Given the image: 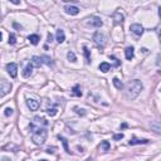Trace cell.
<instances>
[{"mask_svg": "<svg viewBox=\"0 0 161 161\" xmlns=\"http://www.w3.org/2000/svg\"><path fill=\"white\" fill-rule=\"evenodd\" d=\"M111 69V64L107 63V62H102L101 64H99V71L103 72V73H107L108 71Z\"/></svg>", "mask_w": 161, "mask_h": 161, "instance_id": "e0dca14e", "label": "cell"}, {"mask_svg": "<svg viewBox=\"0 0 161 161\" xmlns=\"http://www.w3.org/2000/svg\"><path fill=\"white\" fill-rule=\"evenodd\" d=\"M143 89V84L141 81L139 80H133L126 87V97L128 99H135L137 96L141 93V91Z\"/></svg>", "mask_w": 161, "mask_h": 161, "instance_id": "6da1fadb", "label": "cell"}, {"mask_svg": "<svg viewBox=\"0 0 161 161\" xmlns=\"http://www.w3.org/2000/svg\"><path fill=\"white\" fill-rule=\"evenodd\" d=\"M135 49H133V47H127V48L125 49V55H126V59H128V60H131V59H133V55H135Z\"/></svg>", "mask_w": 161, "mask_h": 161, "instance_id": "8fae6325", "label": "cell"}, {"mask_svg": "<svg viewBox=\"0 0 161 161\" xmlns=\"http://www.w3.org/2000/svg\"><path fill=\"white\" fill-rule=\"evenodd\" d=\"M47 137H48V131L45 128H38L35 132L33 133V136H32V141L38 146H42L45 143Z\"/></svg>", "mask_w": 161, "mask_h": 161, "instance_id": "7a4b0ae2", "label": "cell"}, {"mask_svg": "<svg viewBox=\"0 0 161 161\" xmlns=\"http://www.w3.org/2000/svg\"><path fill=\"white\" fill-rule=\"evenodd\" d=\"M130 29L135 35H137V37H141L143 34V28H142V25H140V24H132L130 27Z\"/></svg>", "mask_w": 161, "mask_h": 161, "instance_id": "ba28073f", "label": "cell"}, {"mask_svg": "<svg viewBox=\"0 0 161 161\" xmlns=\"http://www.w3.org/2000/svg\"><path fill=\"white\" fill-rule=\"evenodd\" d=\"M74 111L78 113V115H81V116H84V115H86L84 110H82V108H80V107H74Z\"/></svg>", "mask_w": 161, "mask_h": 161, "instance_id": "f546056e", "label": "cell"}, {"mask_svg": "<svg viewBox=\"0 0 161 161\" xmlns=\"http://www.w3.org/2000/svg\"><path fill=\"white\" fill-rule=\"evenodd\" d=\"M14 28H16V29H22V25H19L18 23H14Z\"/></svg>", "mask_w": 161, "mask_h": 161, "instance_id": "836d02e7", "label": "cell"}, {"mask_svg": "<svg viewBox=\"0 0 161 161\" xmlns=\"http://www.w3.org/2000/svg\"><path fill=\"white\" fill-rule=\"evenodd\" d=\"M27 106L30 111H38V108H39V102L37 101V99H33V98H28L27 99Z\"/></svg>", "mask_w": 161, "mask_h": 161, "instance_id": "52a82bcc", "label": "cell"}, {"mask_svg": "<svg viewBox=\"0 0 161 161\" xmlns=\"http://www.w3.org/2000/svg\"><path fill=\"white\" fill-rule=\"evenodd\" d=\"M32 66L33 67H40L42 66V59H40V57H38V55H34L33 58H32Z\"/></svg>", "mask_w": 161, "mask_h": 161, "instance_id": "2e32d148", "label": "cell"}, {"mask_svg": "<svg viewBox=\"0 0 161 161\" xmlns=\"http://www.w3.org/2000/svg\"><path fill=\"white\" fill-rule=\"evenodd\" d=\"M7 71L9 73V76L11 78H15L16 76H18V66H16V63L11 62V63H8L7 64Z\"/></svg>", "mask_w": 161, "mask_h": 161, "instance_id": "5b68a950", "label": "cell"}, {"mask_svg": "<svg viewBox=\"0 0 161 161\" xmlns=\"http://www.w3.org/2000/svg\"><path fill=\"white\" fill-rule=\"evenodd\" d=\"M73 95H76L77 97H81L82 96V92L80 91V86H78V84H76V86L73 87Z\"/></svg>", "mask_w": 161, "mask_h": 161, "instance_id": "603a6c76", "label": "cell"}, {"mask_svg": "<svg viewBox=\"0 0 161 161\" xmlns=\"http://www.w3.org/2000/svg\"><path fill=\"white\" fill-rule=\"evenodd\" d=\"M113 139H115V140H122V139H124V135H122V133L115 135V136H113Z\"/></svg>", "mask_w": 161, "mask_h": 161, "instance_id": "4dcf8cb0", "label": "cell"}, {"mask_svg": "<svg viewBox=\"0 0 161 161\" xmlns=\"http://www.w3.org/2000/svg\"><path fill=\"white\" fill-rule=\"evenodd\" d=\"M110 149H111V145H110V142H108V141H102L101 145H99V150L103 151V152L108 151Z\"/></svg>", "mask_w": 161, "mask_h": 161, "instance_id": "d6986e66", "label": "cell"}, {"mask_svg": "<svg viewBox=\"0 0 161 161\" xmlns=\"http://www.w3.org/2000/svg\"><path fill=\"white\" fill-rule=\"evenodd\" d=\"M1 16H3V15H1V11H0V20H1Z\"/></svg>", "mask_w": 161, "mask_h": 161, "instance_id": "74e56055", "label": "cell"}, {"mask_svg": "<svg viewBox=\"0 0 161 161\" xmlns=\"http://www.w3.org/2000/svg\"><path fill=\"white\" fill-rule=\"evenodd\" d=\"M93 40H95L96 45L99 47V48H103L104 44H106V37H104V34L101 33V32H96V33L93 34Z\"/></svg>", "mask_w": 161, "mask_h": 161, "instance_id": "277c9868", "label": "cell"}, {"mask_svg": "<svg viewBox=\"0 0 161 161\" xmlns=\"http://www.w3.org/2000/svg\"><path fill=\"white\" fill-rule=\"evenodd\" d=\"M83 52H84V55H86V62L87 63H91V55H89V51H88V49H87V47H83Z\"/></svg>", "mask_w": 161, "mask_h": 161, "instance_id": "cb8c5ba5", "label": "cell"}, {"mask_svg": "<svg viewBox=\"0 0 161 161\" xmlns=\"http://www.w3.org/2000/svg\"><path fill=\"white\" fill-rule=\"evenodd\" d=\"M111 58V59H113V60H115V66L117 67V66H120V62H118V59H116V58L115 57H110Z\"/></svg>", "mask_w": 161, "mask_h": 161, "instance_id": "d6a6232c", "label": "cell"}, {"mask_svg": "<svg viewBox=\"0 0 161 161\" xmlns=\"http://www.w3.org/2000/svg\"><path fill=\"white\" fill-rule=\"evenodd\" d=\"M11 88H13V86H11V83L9 81L4 80V78H0V98L9 95Z\"/></svg>", "mask_w": 161, "mask_h": 161, "instance_id": "3957f363", "label": "cell"}, {"mask_svg": "<svg viewBox=\"0 0 161 161\" xmlns=\"http://www.w3.org/2000/svg\"><path fill=\"white\" fill-rule=\"evenodd\" d=\"M64 10H66V13L68 14V15H77V14L80 13V8L76 7V5H67V7L64 8Z\"/></svg>", "mask_w": 161, "mask_h": 161, "instance_id": "9c48e42d", "label": "cell"}, {"mask_svg": "<svg viewBox=\"0 0 161 161\" xmlns=\"http://www.w3.org/2000/svg\"><path fill=\"white\" fill-rule=\"evenodd\" d=\"M47 42H48V43H51V42H53V35H52V34H51V33H49V34H48V40H47Z\"/></svg>", "mask_w": 161, "mask_h": 161, "instance_id": "1f68e13d", "label": "cell"}, {"mask_svg": "<svg viewBox=\"0 0 161 161\" xmlns=\"http://www.w3.org/2000/svg\"><path fill=\"white\" fill-rule=\"evenodd\" d=\"M10 3H13V4H16V5L20 4V1H16V0H10Z\"/></svg>", "mask_w": 161, "mask_h": 161, "instance_id": "e575fe53", "label": "cell"}, {"mask_svg": "<svg viewBox=\"0 0 161 161\" xmlns=\"http://www.w3.org/2000/svg\"><path fill=\"white\" fill-rule=\"evenodd\" d=\"M112 82H113V86H115L117 89H122V88H124V84H122V82L120 81L118 78H113Z\"/></svg>", "mask_w": 161, "mask_h": 161, "instance_id": "44dd1931", "label": "cell"}, {"mask_svg": "<svg viewBox=\"0 0 161 161\" xmlns=\"http://www.w3.org/2000/svg\"><path fill=\"white\" fill-rule=\"evenodd\" d=\"M55 38H57V42L58 43H63L66 40V34L62 29H58L57 33H55Z\"/></svg>", "mask_w": 161, "mask_h": 161, "instance_id": "7c38bea8", "label": "cell"}, {"mask_svg": "<svg viewBox=\"0 0 161 161\" xmlns=\"http://www.w3.org/2000/svg\"><path fill=\"white\" fill-rule=\"evenodd\" d=\"M113 20H115V24H122L125 22V15L121 11H115L113 14Z\"/></svg>", "mask_w": 161, "mask_h": 161, "instance_id": "30bf717a", "label": "cell"}, {"mask_svg": "<svg viewBox=\"0 0 161 161\" xmlns=\"http://www.w3.org/2000/svg\"><path fill=\"white\" fill-rule=\"evenodd\" d=\"M131 146H133V145H141V143H149V140H146V139H143V140H140V139H132L130 142Z\"/></svg>", "mask_w": 161, "mask_h": 161, "instance_id": "ac0fdd59", "label": "cell"}, {"mask_svg": "<svg viewBox=\"0 0 161 161\" xmlns=\"http://www.w3.org/2000/svg\"><path fill=\"white\" fill-rule=\"evenodd\" d=\"M88 24L92 25V27H96V28H101L102 25H103V22H102V19L99 18V16H91Z\"/></svg>", "mask_w": 161, "mask_h": 161, "instance_id": "8992f818", "label": "cell"}, {"mask_svg": "<svg viewBox=\"0 0 161 161\" xmlns=\"http://www.w3.org/2000/svg\"><path fill=\"white\" fill-rule=\"evenodd\" d=\"M16 43V38H15V34H13L11 33L10 35H9V44H11V45H14Z\"/></svg>", "mask_w": 161, "mask_h": 161, "instance_id": "83f0119b", "label": "cell"}, {"mask_svg": "<svg viewBox=\"0 0 161 161\" xmlns=\"http://www.w3.org/2000/svg\"><path fill=\"white\" fill-rule=\"evenodd\" d=\"M1 39H3V34H1V32H0V42H1Z\"/></svg>", "mask_w": 161, "mask_h": 161, "instance_id": "8d00e7d4", "label": "cell"}, {"mask_svg": "<svg viewBox=\"0 0 161 161\" xmlns=\"http://www.w3.org/2000/svg\"><path fill=\"white\" fill-rule=\"evenodd\" d=\"M28 39H29V42H30V44L37 45L38 43H39V40H40V37L38 35V34H30V35L28 37Z\"/></svg>", "mask_w": 161, "mask_h": 161, "instance_id": "4fadbf2b", "label": "cell"}, {"mask_svg": "<svg viewBox=\"0 0 161 161\" xmlns=\"http://www.w3.org/2000/svg\"><path fill=\"white\" fill-rule=\"evenodd\" d=\"M59 140H60V141L63 142V145H64V149H66V151H67V152H68V154H69V152H71V151H69V149H68V142H67V140L64 139V137H60V136H59Z\"/></svg>", "mask_w": 161, "mask_h": 161, "instance_id": "4316f807", "label": "cell"}, {"mask_svg": "<svg viewBox=\"0 0 161 161\" xmlns=\"http://www.w3.org/2000/svg\"><path fill=\"white\" fill-rule=\"evenodd\" d=\"M40 59H42V63H45L47 66H53V60H52V58L48 57V55H42Z\"/></svg>", "mask_w": 161, "mask_h": 161, "instance_id": "ffe728a7", "label": "cell"}, {"mask_svg": "<svg viewBox=\"0 0 161 161\" xmlns=\"http://www.w3.org/2000/svg\"><path fill=\"white\" fill-rule=\"evenodd\" d=\"M34 122H35V124H39V125H40V124H42V125H45V126L48 125V122H47L44 118H40V117H38V116L34 117Z\"/></svg>", "mask_w": 161, "mask_h": 161, "instance_id": "7402d4cb", "label": "cell"}, {"mask_svg": "<svg viewBox=\"0 0 161 161\" xmlns=\"http://www.w3.org/2000/svg\"><path fill=\"white\" fill-rule=\"evenodd\" d=\"M32 73H33V66H32V63H29L27 67L24 68V72H23V76H24L25 78H29L32 76Z\"/></svg>", "mask_w": 161, "mask_h": 161, "instance_id": "5bb4252c", "label": "cell"}, {"mask_svg": "<svg viewBox=\"0 0 161 161\" xmlns=\"http://www.w3.org/2000/svg\"><path fill=\"white\" fill-rule=\"evenodd\" d=\"M151 128L155 131L157 135L161 133V125H160V121H154L151 122Z\"/></svg>", "mask_w": 161, "mask_h": 161, "instance_id": "9a60e30c", "label": "cell"}, {"mask_svg": "<svg viewBox=\"0 0 161 161\" xmlns=\"http://www.w3.org/2000/svg\"><path fill=\"white\" fill-rule=\"evenodd\" d=\"M39 161H48V160H39Z\"/></svg>", "mask_w": 161, "mask_h": 161, "instance_id": "f35d334b", "label": "cell"}, {"mask_svg": "<svg viewBox=\"0 0 161 161\" xmlns=\"http://www.w3.org/2000/svg\"><path fill=\"white\" fill-rule=\"evenodd\" d=\"M47 113H48L51 117H53L58 113V111H57V108H48V110H47Z\"/></svg>", "mask_w": 161, "mask_h": 161, "instance_id": "484cf974", "label": "cell"}, {"mask_svg": "<svg viewBox=\"0 0 161 161\" xmlns=\"http://www.w3.org/2000/svg\"><path fill=\"white\" fill-rule=\"evenodd\" d=\"M14 113V110L13 108H10V107H8V108H5V112H4V115L7 116V117H9V116H11Z\"/></svg>", "mask_w": 161, "mask_h": 161, "instance_id": "f1b7e54d", "label": "cell"}, {"mask_svg": "<svg viewBox=\"0 0 161 161\" xmlns=\"http://www.w3.org/2000/svg\"><path fill=\"white\" fill-rule=\"evenodd\" d=\"M3 161H11L10 159H7V157H3V159H1Z\"/></svg>", "mask_w": 161, "mask_h": 161, "instance_id": "d590c367", "label": "cell"}, {"mask_svg": "<svg viewBox=\"0 0 161 161\" xmlns=\"http://www.w3.org/2000/svg\"><path fill=\"white\" fill-rule=\"evenodd\" d=\"M67 58H68L71 62H76V60H77V57H76V54L73 53V52H68V53H67Z\"/></svg>", "mask_w": 161, "mask_h": 161, "instance_id": "d4e9b609", "label": "cell"}]
</instances>
